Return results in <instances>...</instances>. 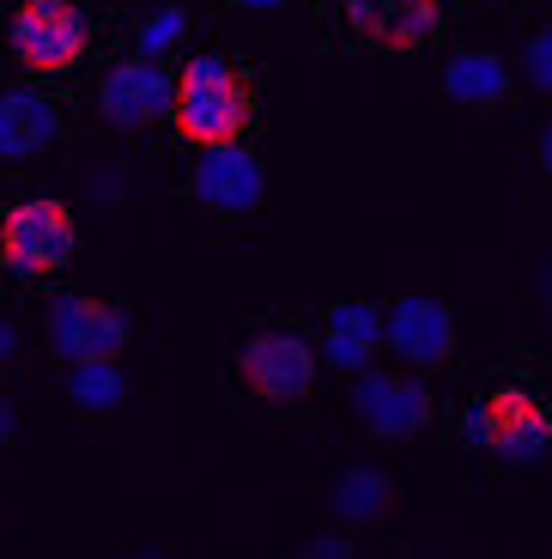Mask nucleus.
<instances>
[{
  "label": "nucleus",
  "instance_id": "1",
  "mask_svg": "<svg viewBox=\"0 0 552 559\" xmlns=\"http://www.w3.org/2000/svg\"><path fill=\"white\" fill-rule=\"evenodd\" d=\"M249 110H255V92H249L243 73L225 56H194L177 80L170 122H177V134L194 140V146H231V140H243Z\"/></svg>",
  "mask_w": 552,
  "mask_h": 559
},
{
  "label": "nucleus",
  "instance_id": "2",
  "mask_svg": "<svg viewBox=\"0 0 552 559\" xmlns=\"http://www.w3.org/2000/svg\"><path fill=\"white\" fill-rule=\"evenodd\" d=\"M468 438L497 462H540L552 450V407L528 383H492L468 414Z\"/></svg>",
  "mask_w": 552,
  "mask_h": 559
},
{
  "label": "nucleus",
  "instance_id": "3",
  "mask_svg": "<svg viewBox=\"0 0 552 559\" xmlns=\"http://www.w3.org/2000/svg\"><path fill=\"white\" fill-rule=\"evenodd\" d=\"M0 262L25 280H49L73 262V213L61 201H19L0 219Z\"/></svg>",
  "mask_w": 552,
  "mask_h": 559
},
{
  "label": "nucleus",
  "instance_id": "4",
  "mask_svg": "<svg viewBox=\"0 0 552 559\" xmlns=\"http://www.w3.org/2000/svg\"><path fill=\"white\" fill-rule=\"evenodd\" d=\"M237 371H243V383L262 402L286 407V402H304L310 395V383H316V353H310L304 335H291V329H267V335H255L237 353Z\"/></svg>",
  "mask_w": 552,
  "mask_h": 559
},
{
  "label": "nucleus",
  "instance_id": "5",
  "mask_svg": "<svg viewBox=\"0 0 552 559\" xmlns=\"http://www.w3.org/2000/svg\"><path fill=\"white\" fill-rule=\"evenodd\" d=\"M13 56L37 73H61L85 56V13L73 0H25L13 13Z\"/></svg>",
  "mask_w": 552,
  "mask_h": 559
},
{
  "label": "nucleus",
  "instance_id": "6",
  "mask_svg": "<svg viewBox=\"0 0 552 559\" xmlns=\"http://www.w3.org/2000/svg\"><path fill=\"white\" fill-rule=\"evenodd\" d=\"M134 335L128 310L104 305V298H61L49 310V347L61 353L68 365H85V359H116Z\"/></svg>",
  "mask_w": 552,
  "mask_h": 559
},
{
  "label": "nucleus",
  "instance_id": "7",
  "mask_svg": "<svg viewBox=\"0 0 552 559\" xmlns=\"http://www.w3.org/2000/svg\"><path fill=\"white\" fill-rule=\"evenodd\" d=\"M352 407H359V419L376 438H413V432H425V419H431V390L419 378H395V371H371L364 365L352 378Z\"/></svg>",
  "mask_w": 552,
  "mask_h": 559
},
{
  "label": "nucleus",
  "instance_id": "8",
  "mask_svg": "<svg viewBox=\"0 0 552 559\" xmlns=\"http://www.w3.org/2000/svg\"><path fill=\"white\" fill-rule=\"evenodd\" d=\"M170 104H177V80L153 56H134L122 68H110V80L97 92V110L110 116L116 128H146L158 116H170Z\"/></svg>",
  "mask_w": 552,
  "mask_h": 559
},
{
  "label": "nucleus",
  "instance_id": "9",
  "mask_svg": "<svg viewBox=\"0 0 552 559\" xmlns=\"http://www.w3.org/2000/svg\"><path fill=\"white\" fill-rule=\"evenodd\" d=\"M383 341L413 365V371H437V365L449 359V347H456V317H449V305H437V298H400L383 317Z\"/></svg>",
  "mask_w": 552,
  "mask_h": 559
},
{
  "label": "nucleus",
  "instance_id": "10",
  "mask_svg": "<svg viewBox=\"0 0 552 559\" xmlns=\"http://www.w3.org/2000/svg\"><path fill=\"white\" fill-rule=\"evenodd\" d=\"M194 195L219 219L255 213V201H262V165H255V153H243L237 140L231 146H207V158L194 165Z\"/></svg>",
  "mask_w": 552,
  "mask_h": 559
},
{
  "label": "nucleus",
  "instance_id": "11",
  "mask_svg": "<svg viewBox=\"0 0 552 559\" xmlns=\"http://www.w3.org/2000/svg\"><path fill=\"white\" fill-rule=\"evenodd\" d=\"M346 19L376 49H419L437 37V0H346Z\"/></svg>",
  "mask_w": 552,
  "mask_h": 559
},
{
  "label": "nucleus",
  "instance_id": "12",
  "mask_svg": "<svg viewBox=\"0 0 552 559\" xmlns=\"http://www.w3.org/2000/svg\"><path fill=\"white\" fill-rule=\"evenodd\" d=\"M56 134H61V116L43 92H31V85L0 92V158L7 165H25V158L49 153Z\"/></svg>",
  "mask_w": 552,
  "mask_h": 559
},
{
  "label": "nucleus",
  "instance_id": "13",
  "mask_svg": "<svg viewBox=\"0 0 552 559\" xmlns=\"http://www.w3.org/2000/svg\"><path fill=\"white\" fill-rule=\"evenodd\" d=\"M376 341H383V317H376V305L346 298V305L328 310V365L334 371L359 378L364 365L376 359Z\"/></svg>",
  "mask_w": 552,
  "mask_h": 559
},
{
  "label": "nucleus",
  "instance_id": "14",
  "mask_svg": "<svg viewBox=\"0 0 552 559\" xmlns=\"http://www.w3.org/2000/svg\"><path fill=\"white\" fill-rule=\"evenodd\" d=\"M443 98L461 104V110H492V104L511 98V68H504L492 49H461V56L443 68Z\"/></svg>",
  "mask_w": 552,
  "mask_h": 559
},
{
  "label": "nucleus",
  "instance_id": "15",
  "mask_svg": "<svg viewBox=\"0 0 552 559\" xmlns=\"http://www.w3.org/2000/svg\"><path fill=\"white\" fill-rule=\"evenodd\" d=\"M328 504L346 530H364V523H376L388 511V480L376 475V468H346V475L334 480Z\"/></svg>",
  "mask_w": 552,
  "mask_h": 559
},
{
  "label": "nucleus",
  "instance_id": "16",
  "mask_svg": "<svg viewBox=\"0 0 552 559\" xmlns=\"http://www.w3.org/2000/svg\"><path fill=\"white\" fill-rule=\"evenodd\" d=\"M68 395L80 414H116V407L128 402V378L116 359H85L68 371Z\"/></svg>",
  "mask_w": 552,
  "mask_h": 559
},
{
  "label": "nucleus",
  "instance_id": "17",
  "mask_svg": "<svg viewBox=\"0 0 552 559\" xmlns=\"http://www.w3.org/2000/svg\"><path fill=\"white\" fill-rule=\"evenodd\" d=\"M182 25H189V19H182L177 7H158V13H153V25L140 31V56H153V61H158V56L170 49V43L182 37Z\"/></svg>",
  "mask_w": 552,
  "mask_h": 559
},
{
  "label": "nucleus",
  "instance_id": "18",
  "mask_svg": "<svg viewBox=\"0 0 552 559\" xmlns=\"http://www.w3.org/2000/svg\"><path fill=\"white\" fill-rule=\"evenodd\" d=\"M523 68H528V80H535L540 92H552V25L528 37V49H523Z\"/></svg>",
  "mask_w": 552,
  "mask_h": 559
},
{
  "label": "nucleus",
  "instance_id": "19",
  "mask_svg": "<svg viewBox=\"0 0 552 559\" xmlns=\"http://www.w3.org/2000/svg\"><path fill=\"white\" fill-rule=\"evenodd\" d=\"M13 359H19V329L0 317V365H13Z\"/></svg>",
  "mask_w": 552,
  "mask_h": 559
},
{
  "label": "nucleus",
  "instance_id": "20",
  "mask_svg": "<svg viewBox=\"0 0 552 559\" xmlns=\"http://www.w3.org/2000/svg\"><path fill=\"white\" fill-rule=\"evenodd\" d=\"M310 554H328V559H346V554H352V547H346L340 535H334V542H316V547H310Z\"/></svg>",
  "mask_w": 552,
  "mask_h": 559
},
{
  "label": "nucleus",
  "instance_id": "21",
  "mask_svg": "<svg viewBox=\"0 0 552 559\" xmlns=\"http://www.w3.org/2000/svg\"><path fill=\"white\" fill-rule=\"evenodd\" d=\"M13 438V407H7V395H0V444Z\"/></svg>",
  "mask_w": 552,
  "mask_h": 559
},
{
  "label": "nucleus",
  "instance_id": "22",
  "mask_svg": "<svg viewBox=\"0 0 552 559\" xmlns=\"http://www.w3.org/2000/svg\"><path fill=\"white\" fill-rule=\"evenodd\" d=\"M540 165L552 170V122H547V134H540Z\"/></svg>",
  "mask_w": 552,
  "mask_h": 559
},
{
  "label": "nucleus",
  "instance_id": "23",
  "mask_svg": "<svg viewBox=\"0 0 552 559\" xmlns=\"http://www.w3.org/2000/svg\"><path fill=\"white\" fill-rule=\"evenodd\" d=\"M243 7H286V0H243Z\"/></svg>",
  "mask_w": 552,
  "mask_h": 559
}]
</instances>
